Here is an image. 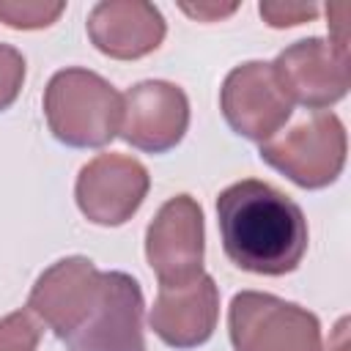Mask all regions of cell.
<instances>
[{
	"mask_svg": "<svg viewBox=\"0 0 351 351\" xmlns=\"http://www.w3.org/2000/svg\"><path fill=\"white\" fill-rule=\"evenodd\" d=\"M346 337H348V318H343V321L337 324V343H340V346H337L335 351H346V348H348Z\"/></svg>",
	"mask_w": 351,
	"mask_h": 351,
	"instance_id": "cell-19",
	"label": "cell"
},
{
	"mask_svg": "<svg viewBox=\"0 0 351 351\" xmlns=\"http://www.w3.org/2000/svg\"><path fill=\"white\" fill-rule=\"evenodd\" d=\"M271 69L291 104H302L315 112L340 101L351 88L348 49L324 38H302L285 47Z\"/></svg>",
	"mask_w": 351,
	"mask_h": 351,
	"instance_id": "cell-7",
	"label": "cell"
},
{
	"mask_svg": "<svg viewBox=\"0 0 351 351\" xmlns=\"http://www.w3.org/2000/svg\"><path fill=\"white\" fill-rule=\"evenodd\" d=\"M318 14V5L313 3H261V16L271 27H291L313 19Z\"/></svg>",
	"mask_w": 351,
	"mask_h": 351,
	"instance_id": "cell-17",
	"label": "cell"
},
{
	"mask_svg": "<svg viewBox=\"0 0 351 351\" xmlns=\"http://www.w3.org/2000/svg\"><path fill=\"white\" fill-rule=\"evenodd\" d=\"M261 159L302 189L329 186L346 165V129L335 112L318 110L285 134L261 143Z\"/></svg>",
	"mask_w": 351,
	"mask_h": 351,
	"instance_id": "cell-4",
	"label": "cell"
},
{
	"mask_svg": "<svg viewBox=\"0 0 351 351\" xmlns=\"http://www.w3.org/2000/svg\"><path fill=\"white\" fill-rule=\"evenodd\" d=\"M101 277L104 271H99L88 258H63L38 274L36 285L30 288L27 307L60 340H66L85 324L93 304L99 302Z\"/></svg>",
	"mask_w": 351,
	"mask_h": 351,
	"instance_id": "cell-11",
	"label": "cell"
},
{
	"mask_svg": "<svg viewBox=\"0 0 351 351\" xmlns=\"http://www.w3.org/2000/svg\"><path fill=\"white\" fill-rule=\"evenodd\" d=\"M25 82V58L19 49L0 44V112L8 110Z\"/></svg>",
	"mask_w": 351,
	"mask_h": 351,
	"instance_id": "cell-16",
	"label": "cell"
},
{
	"mask_svg": "<svg viewBox=\"0 0 351 351\" xmlns=\"http://www.w3.org/2000/svg\"><path fill=\"white\" fill-rule=\"evenodd\" d=\"M41 329L27 310L0 318V351H38Z\"/></svg>",
	"mask_w": 351,
	"mask_h": 351,
	"instance_id": "cell-15",
	"label": "cell"
},
{
	"mask_svg": "<svg viewBox=\"0 0 351 351\" xmlns=\"http://www.w3.org/2000/svg\"><path fill=\"white\" fill-rule=\"evenodd\" d=\"M121 93L96 71L63 69L44 90L47 126L63 145L101 148L121 129Z\"/></svg>",
	"mask_w": 351,
	"mask_h": 351,
	"instance_id": "cell-2",
	"label": "cell"
},
{
	"mask_svg": "<svg viewBox=\"0 0 351 351\" xmlns=\"http://www.w3.org/2000/svg\"><path fill=\"white\" fill-rule=\"evenodd\" d=\"M184 11L192 16H222V14L236 11V5H225V8H219V5H184Z\"/></svg>",
	"mask_w": 351,
	"mask_h": 351,
	"instance_id": "cell-18",
	"label": "cell"
},
{
	"mask_svg": "<svg viewBox=\"0 0 351 351\" xmlns=\"http://www.w3.org/2000/svg\"><path fill=\"white\" fill-rule=\"evenodd\" d=\"M219 107L228 126L255 143L271 140L293 112L271 63L263 60L241 63L225 77Z\"/></svg>",
	"mask_w": 351,
	"mask_h": 351,
	"instance_id": "cell-5",
	"label": "cell"
},
{
	"mask_svg": "<svg viewBox=\"0 0 351 351\" xmlns=\"http://www.w3.org/2000/svg\"><path fill=\"white\" fill-rule=\"evenodd\" d=\"M165 33V16L145 0H104L88 14V36L93 47L115 60H137L154 52Z\"/></svg>",
	"mask_w": 351,
	"mask_h": 351,
	"instance_id": "cell-13",
	"label": "cell"
},
{
	"mask_svg": "<svg viewBox=\"0 0 351 351\" xmlns=\"http://www.w3.org/2000/svg\"><path fill=\"white\" fill-rule=\"evenodd\" d=\"M118 134L148 154H165L176 148L189 126L186 93L165 80H145L132 85L123 96Z\"/></svg>",
	"mask_w": 351,
	"mask_h": 351,
	"instance_id": "cell-10",
	"label": "cell"
},
{
	"mask_svg": "<svg viewBox=\"0 0 351 351\" xmlns=\"http://www.w3.org/2000/svg\"><path fill=\"white\" fill-rule=\"evenodd\" d=\"M143 307V291L134 277L104 271L99 302L63 343L69 351H145Z\"/></svg>",
	"mask_w": 351,
	"mask_h": 351,
	"instance_id": "cell-8",
	"label": "cell"
},
{
	"mask_svg": "<svg viewBox=\"0 0 351 351\" xmlns=\"http://www.w3.org/2000/svg\"><path fill=\"white\" fill-rule=\"evenodd\" d=\"M217 225L230 263L263 277L299 269L307 252V219L277 186L241 178L219 192Z\"/></svg>",
	"mask_w": 351,
	"mask_h": 351,
	"instance_id": "cell-1",
	"label": "cell"
},
{
	"mask_svg": "<svg viewBox=\"0 0 351 351\" xmlns=\"http://www.w3.org/2000/svg\"><path fill=\"white\" fill-rule=\"evenodd\" d=\"M228 332L236 351H321L318 318L261 291H241L230 299Z\"/></svg>",
	"mask_w": 351,
	"mask_h": 351,
	"instance_id": "cell-3",
	"label": "cell"
},
{
	"mask_svg": "<svg viewBox=\"0 0 351 351\" xmlns=\"http://www.w3.org/2000/svg\"><path fill=\"white\" fill-rule=\"evenodd\" d=\"M63 3H5L0 0V22L16 30H38L63 14Z\"/></svg>",
	"mask_w": 351,
	"mask_h": 351,
	"instance_id": "cell-14",
	"label": "cell"
},
{
	"mask_svg": "<svg viewBox=\"0 0 351 351\" xmlns=\"http://www.w3.org/2000/svg\"><path fill=\"white\" fill-rule=\"evenodd\" d=\"M219 318V288L203 271L181 285H159V296L148 313V324L156 337L173 348L203 346Z\"/></svg>",
	"mask_w": 351,
	"mask_h": 351,
	"instance_id": "cell-12",
	"label": "cell"
},
{
	"mask_svg": "<svg viewBox=\"0 0 351 351\" xmlns=\"http://www.w3.org/2000/svg\"><path fill=\"white\" fill-rule=\"evenodd\" d=\"M148 186V170L137 159L123 154H99L80 170L74 197L90 222L115 228L137 214Z\"/></svg>",
	"mask_w": 351,
	"mask_h": 351,
	"instance_id": "cell-9",
	"label": "cell"
},
{
	"mask_svg": "<svg viewBox=\"0 0 351 351\" xmlns=\"http://www.w3.org/2000/svg\"><path fill=\"white\" fill-rule=\"evenodd\" d=\"M203 208L189 195L170 197L145 230V258L159 285H181L203 274Z\"/></svg>",
	"mask_w": 351,
	"mask_h": 351,
	"instance_id": "cell-6",
	"label": "cell"
}]
</instances>
